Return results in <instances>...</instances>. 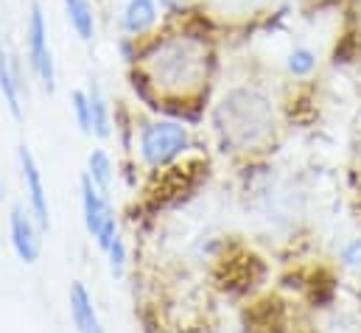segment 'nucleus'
<instances>
[{
    "instance_id": "obj_5",
    "label": "nucleus",
    "mask_w": 361,
    "mask_h": 333,
    "mask_svg": "<svg viewBox=\"0 0 361 333\" xmlns=\"http://www.w3.org/2000/svg\"><path fill=\"white\" fill-rule=\"evenodd\" d=\"M17 166H20V176H23L25 196H28V207H31L34 219L39 222V227L48 230V227H51L48 188H45V179H42V171H39V163H37L34 152H31L25 143L17 146Z\"/></svg>"
},
{
    "instance_id": "obj_16",
    "label": "nucleus",
    "mask_w": 361,
    "mask_h": 333,
    "mask_svg": "<svg viewBox=\"0 0 361 333\" xmlns=\"http://www.w3.org/2000/svg\"><path fill=\"white\" fill-rule=\"evenodd\" d=\"M345 260L353 266V263H359L361 260V241H353L348 250H345Z\"/></svg>"
},
{
    "instance_id": "obj_15",
    "label": "nucleus",
    "mask_w": 361,
    "mask_h": 333,
    "mask_svg": "<svg viewBox=\"0 0 361 333\" xmlns=\"http://www.w3.org/2000/svg\"><path fill=\"white\" fill-rule=\"evenodd\" d=\"M106 258H109V269H112V274H123V263H126V247H123V241L118 238L109 250H106Z\"/></svg>"
},
{
    "instance_id": "obj_7",
    "label": "nucleus",
    "mask_w": 361,
    "mask_h": 333,
    "mask_svg": "<svg viewBox=\"0 0 361 333\" xmlns=\"http://www.w3.org/2000/svg\"><path fill=\"white\" fill-rule=\"evenodd\" d=\"M23 92H25V79H23L20 59L0 42V95L11 118L17 121L23 118Z\"/></svg>"
},
{
    "instance_id": "obj_1",
    "label": "nucleus",
    "mask_w": 361,
    "mask_h": 333,
    "mask_svg": "<svg viewBox=\"0 0 361 333\" xmlns=\"http://www.w3.org/2000/svg\"><path fill=\"white\" fill-rule=\"evenodd\" d=\"M213 51L204 34L196 31H171L152 40L140 56V79L157 95L166 98H190L202 92L210 76Z\"/></svg>"
},
{
    "instance_id": "obj_12",
    "label": "nucleus",
    "mask_w": 361,
    "mask_h": 333,
    "mask_svg": "<svg viewBox=\"0 0 361 333\" xmlns=\"http://www.w3.org/2000/svg\"><path fill=\"white\" fill-rule=\"evenodd\" d=\"M87 174H90L92 182L104 193H109V185H112V157L104 149H92L90 157H87Z\"/></svg>"
},
{
    "instance_id": "obj_8",
    "label": "nucleus",
    "mask_w": 361,
    "mask_h": 333,
    "mask_svg": "<svg viewBox=\"0 0 361 333\" xmlns=\"http://www.w3.org/2000/svg\"><path fill=\"white\" fill-rule=\"evenodd\" d=\"M160 14L157 0H126L121 8V34L129 40H143L157 28Z\"/></svg>"
},
{
    "instance_id": "obj_13",
    "label": "nucleus",
    "mask_w": 361,
    "mask_h": 333,
    "mask_svg": "<svg viewBox=\"0 0 361 333\" xmlns=\"http://www.w3.org/2000/svg\"><path fill=\"white\" fill-rule=\"evenodd\" d=\"M71 109H73V118H76L79 132L92 135V112H90V95H87V90H73L71 92Z\"/></svg>"
},
{
    "instance_id": "obj_2",
    "label": "nucleus",
    "mask_w": 361,
    "mask_h": 333,
    "mask_svg": "<svg viewBox=\"0 0 361 333\" xmlns=\"http://www.w3.org/2000/svg\"><path fill=\"white\" fill-rule=\"evenodd\" d=\"M216 126L221 132L224 146L252 149L267 140L271 132V104L258 90L241 87L224 95L216 109Z\"/></svg>"
},
{
    "instance_id": "obj_10",
    "label": "nucleus",
    "mask_w": 361,
    "mask_h": 333,
    "mask_svg": "<svg viewBox=\"0 0 361 333\" xmlns=\"http://www.w3.org/2000/svg\"><path fill=\"white\" fill-rule=\"evenodd\" d=\"M65 20L71 25V31L82 40V42H92L95 31H98V17H95V6L92 0H59Z\"/></svg>"
},
{
    "instance_id": "obj_9",
    "label": "nucleus",
    "mask_w": 361,
    "mask_h": 333,
    "mask_svg": "<svg viewBox=\"0 0 361 333\" xmlns=\"http://www.w3.org/2000/svg\"><path fill=\"white\" fill-rule=\"evenodd\" d=\"M68 305H71V320H73V328L79 333H104L101 325V317L95 311V303H92V294L87 291L85 283H73L71 291H68Z\"/></svg>"
},
{
    "instance_id": "obj_4",
    "label": "nucleus",
    "mask_w": 361,
    "mask_h": 333,
    "mask_svg": "<svg viewBox=\"0 0 361 333\" xmlns=\"http://www.w3.org/2000/svg\"><path fill=\"white\" fill-rule=\"evenodd\" d=\"M188 149H190V132L180 121H152L140 129V157L146 166H169Z\"/></svg>"
},
{
    "instance_id": "obj_6",
    "label": "nucleus",
    "mask_w": 361,
    "mask_h": 333,
    "mask_svg": "<svg viewBox=\"0 0 361 333\" xmlns=\"http://www.w3.org/2000/svg\"><path fill=\"white\" fill-rule=\"evenodd\" d=\"M39 222L34 219L31 207L25 210L23 205H14L8 213V241L14 255L23 263H37L42 255V233H39Z\"/></svg>"
},
{
    "instance_id": "obj_11",
    "label": "nucleus",
    "mask_w": 361,
    "mask_h": 333,
    "mask_svg": "<svg viewBox=\"0 0 361 333\" xmlns=\"http://www.w3.org/2000/svg\"><path fill=\"white\" fill-rule=\"evenodd\" d=\"M87 95H90V112H92V135L95 138H109L112 132V123H109V104L101 92L98 84L87 87Z\"/></svg>"
},
{
    "instance_id": "obj_14",
    "label": "nucleus",
    "mask_w": 361,
    "mask_h": 333,
    "mask_svg": "<svg viewBox=\"0 0 361 333\" xmlns=\"http://www.w3.org/2000/svg\"><path fill=\"white\" fill-rule=\"evenodd\" d=\"M286 65H288V73L291 76H311L314 68H317V54L311 48H294L288 54Z\"/></svg>"
},
{
    "instance_id": "obj_3",
    "label": "nucleus",
    "mask_w": 361,
    "mask_h": 333,
    "mask_svg": "<svg viewBox=\"0 0 361 333\" xmlns=\"http://www.w3.org/2000/svg\"><path fill=\"white\" fill-rule=\"evenodd\" d=\"M25 59L31 65V73L37 76L39 87L54 95L56 92V59L51 48V31H48V17L42 3H31L25 14Z\"/></svg>"
}]
</instances>
